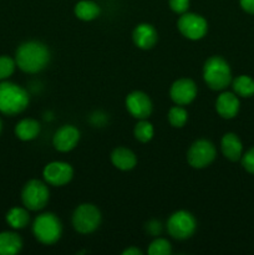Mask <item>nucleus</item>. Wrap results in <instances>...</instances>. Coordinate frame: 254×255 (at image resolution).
<instances>
[{"label":"nucleus","mask_w":254,"mask_h":255,"mask_svg":"<svg viewBox=\"0 0 254 255\" xmlns=\"http://www.w3.org/2000/svg\"><path fill=\"white\" fill-rule=\"evenodd\" d=\"M50 51L42 42L27 41L20 45L15 55V62L26 74H36L47 66Z\"/></svg>","instance_id":"nucleus-1"},{"label":"nucleus","mask_w":254,"mask_h":255,"mask_svg":"<svg viewBox=\"0 0 254 255\" xmlns=\"http://www.w3.org/2000/svg\"><path fill=\"white\" fill-rule=\"evenodd\" d=\"M29 105L26 90L12 82L0 84V112L6 116L21 114Z\"/></svg>","instance_id":"nucleus-2"},{"label":"nucleus","mask_w":254,"mask_h":255,"mask_svg":"<svg viewBox=\"0 0 254 255\" xmlns=\"http://www.w3.org/2000/svg\"><path fill=\"white\" fill-rule=\"evenodd\" d=\"M203 79L209 89L214 91L224 90L232 82V71L228 62L221 56H212L203 67Z\"/></svg>","instance_id":"nucleus-3"},{"label":"nucleus","mask_w":254,"mask_h":255,"mask_svg":"<svg viewBox=\"0 0 254 255\" xmlns=\"http://www.w3.org/2000/svg\"><path fill=\"white\" fill-rule=\"evenodd\" d=\"M34 236L40 243L51 246L56 243L62 233L61 222L55 214L44 213L36 217L32 226Z\"/></svg>","instance_id":"nucleus-4"},{"label":"nucleus","mask_w":254,"mask_h":255,"mask_svg":"<svg viewBox=\"0 0 254 255\" xmlns=\"http://www.w3.org/2000/svg\"><path fill=\"white\" fill-rule=\"evenodd\" d=\"M101 223V212L90 203L81 204L72 214V226L81 234H90L96 231Z\"/></svg>","instance_id":"nucleus-5"},{"label":"nucleus","mask_w":254,"mask_h":255,"mask_svg":"<svg viewBox=\"0 0 254 255\" xmlns=\"http://www.w3.org/2000/svg\"><path fill=\"white\" fill-rule=\"evenodd\" d=\"M21 199L27 209L40 211L45 208L49 202V189L44 182L39 179H31L22 188Z\"/></svg>","instance_id":"nucleus-6"},{"label":"nucleus","mask_w":254,"mask_h":255,"mask_svg":"<svg viewBox=\"0 0 254 255\" xmlns=\"http://www.w3.org/2000/svg\"><path fill=\"white\" fill-rule=\"evenodd\" d=\"M196 219L189 212L178 211L169 217L167 222V231L173 238L184 241L193 236L196 231Z\"/></svg>","instance_id":"nucleus-7"},{"label":"nucleus","mask_w":254,"mask_h":255,"mask_svg":"<svg viewBox=\"0 0 254 255\" xmlns=\"http://www.w3.org/2000/svg\"><path fill=\"white\" fill-rule=\"evenodd\" d=\"M216 158V147L208 139H198L189 147L187 161L193 168H204Z\"/></svg>","instance_id":"nucleus-8"},{"label":"nucleus","mask_w":254,"mask_h":255,"mask_svg":"<svg viewBox=\"0 0 254 255\" xmlns=\"http://www.w3.org/2000/svg\"><path fill=\"white\" fill-rule=\"evenodd\" d=\"M178 30L184 37L189 40H199L207 34L208 24L201 15L184 12L177 22Z\"/></svg>","instance_id":"nucleus-9"},{"label":"nucleus","mask_w":254,"mask_h":255,"mask_svg":"<svg viewBox=\"0 0 254 255\" xmlns=\"http://www.w3.org/2000/svg\"><path fill=\"white\" fill-rule=\"evenodd\" d=\"M42 176H44L45 181L51 186H65L74 177V169L66 162H51V163L45 166Z\"/></svg>","instance_id":"nucleus-10"},{"label":"nucleus","mask_w":254,"mask_h":255,"mask_svg":"<svg viewBox=\"0 0 254 255\" xmlns=\"http://www.w3.org/2000/svg\"><path fill=\"white\" fill-rule=\"evenodd\" d=\"M172 101L178 106L189 105L197 96V86L192 80L179 79L172 84L169 90Z\"/></svg>","instance_id":"nucleus-11"},{"label":"nucleus","mask_w":254,"mask_h":255,"mask_svg":"<svg viewBox=\"0 0 254 255\" xmlns=\"http://www.w3.org/2000/svg\"><path fill=\"white\" fill-rule=\"evenodd\" d=\"M126 107L129 114L138 120H144L152 114V101L144 92L133 91L126 97Z\"/></svg>","instance_id":"nucleus-12"},{"label":"nucleus","mask_w":254,"mask_h":255,"mask_svg":"<svg viewBox=\"0 0 254 255\" xmlns=\"http://www.w3.org/2000/svg\"><path fill=\"white\" fill-rule=\"evenodd\" d=\"M80 139V131L71 125L60 127L54 134L52 143L59 152H69L77 146Z\"/></svg>","instance_id":"nucleus-13"},{"label":"nucleus","mask_w":254,"mask_h":255,"mask_svg":"<svg viewBox=\"0 0 254 255\" xmlns=\"http://www.w3.org/2000/svg\"><path fill=\"white\" fill-rule=\"evenodd\" d=\"M134 45L142 50H148L156 45L158 35L156 29L149 24H139L134 27L132 34Z\"/></svg>","instance_id":"nucleus-14"},{"label":"nucleus","mask_w":254,"mask_h":255,"mask_svg":"<svg viewBox=\"0 0 254 255\" xmlns=\"http://www.w3.org/2000/svg\"><path fill=\"white\" fill-rule=\"evenodd\" d=\"M216 110L223 119H233L239 111V100L232 92H223L216 101Z\"/></svg>","instance_id":"nucleus-15"},{"label":"nucleus","mask_w":254,"mask_h":255,"mask_svg":"<svg viewBox=\"0 0 254 255\" xmlns=\"http://www.w3.org/2000/svg\"><path fill=\"white\" fill-rule=\"evenodd\" d=\"M222 152H223L224 157L228 158L229 161L236 162L242 157V152H243V144H242L241 139L236 133H226L222 138L221 142Z\"/></svg>","instance_id":"nucleus-16"},{"label":"nucleus","mask_w":254,"mask_h":255,"mask_svg":"<svg viewBox=\"0 0 254 255\" xmlns=\"http://www.w3.org/2000/svg\"><path fill=\"white\" fill-rule=\"evenodd\" d=\"M111 162L117 169L129 171V169L134 168L137 163V158L136 154L131 149L119 147V148L114 149V152L111 153Z\"/></svg>","instance_id":"nucleus-17"},{"label":"nucleus","mask_w":254,"mask_h":255,"mask_svg":"<svg viewBox=\"0 0 254 255\" xmlns=\"http://www.w3.org/2000/svg\"><path fill=\"white\" fill-rule=\"evenodd\" d=\"M22 248V241L16 233L2 232L0 233V255L17 254Z\"/></svg>","instance_id":"nucleus-18"},{"label":"nucleus","mask_w":254,"mask_h":255,"mask_svg":"<svg viewBox=\"0 0 254 255\" xmlns=\"http://www.w3.org/2000/svg\"><path fill=\"white\" fill-rule=\"evenodd\" d=\"M40 133V124L36 120L24 119L15 127V134L21 141H31Z\"/></svg>","instance_id":"nucleus-19"},{"label":"nucleus","mask_w":254,"mask_h":255,"mask_svg":"<svg viewBox=\"0 0 254 255\" xmlns=\"http://www.w3.org/2000/svg\"><path fill=\"white\" fill-rule=\"evenodd\" d=\"M100 11L101 10H100L99 5L90 0H82L75 5V15L84 21H91V20L96 19L100 15Z\"/></svg>","instance_id":"nucleus-20"},{"label":"nucleus","mask_w":254,"mask_h":255,"mask_svg":"<svg viewBox=\"0 0 254 255\" xmlns=\"http://www.w3.org/2000/svg\"><path fill=\"white\" fill-rule=\"evenodd\" d=\"M29 213L26 209L19 208V207L11 208L6 214V222L14 229L25 228L29 223Z\"/></svg>","instance_id":"nucleus-21"},{"label":"nucleus","mask_w":254,"mask_h":255,"mask_svg":"<svg viewBox=\"0 0 254 255\" xmlns=\"http://www.w3.org/2000/svg\"><path fill=\"white\" fill-rule=\"evenodd\" d=\"M233 90L242 97H251L254 95V80L247 75H241L233 81Z\"/></svg>","instance_id":"nucleus-22"},{"label":"nucleus","mask_w":254,"mask_h":255,"mask_svg":"<svg viewBox=\"0 0 254 255\" xmlns=\"http://www.w3.org/2000/svg\"><path fill=\"white\" fill-rule=\"evenodd\" d=\"M133 134L136 137V139H138L142 143H147V142L151 141L153 138L154 134V128L152 126L151 122L146 121V119L141 120L139 122H137V125L134 126Z\"/></svg>","instance_id":"nucleus-23"},{"label":"nucleus","mask_w":254,"mask_h":255,"mask_svg":"<svg viewBox=\"0 0 254 255\" xmlns=\"http://www.w3.org/2000/svg\"><path fill=\"white\" fill-rule=\"evenodd\" d=\"M187 120H188V114L186 110L181 106H174L169 110L168 112V121L176 128H181L186 125Z\"/></svg>","instance_id":"nucleus-24"},{"label":"nucleus","mask_w":254,"mask_h":255,"mask_svg":"<svg viewBox=\"0 0 254 255\" xmlns=\"http://www.w3.org/2000/svg\"><path fill=\"white\" fill-rule=\"evenodd\" d=\"M172 253V247L167 239L157 238L149 244L148 254L149 255H169Z\"/></svg>","instance_id":"nucleus-25"},{"label":"nucleus","mask_w":254,"mask_h":255,"mask_svg":"<svg viewBox=\"0 0 254 255\" xmlns=\"http://www.w3.org/2000/svg\"><path fill=\"white\" fill-rule=\"evenodd\" d=\"M16 62L9 56H0V81L12 75Z\"/></svg>","instance_id":"nucleus-26"},{"label":"nucleus","mask_w":254,"mask_h":255,"mask_svg":"<svg viewBox=\"0 0 254 255\" xmlns=\"http://www.w3.org/2000/svg\"><path fill=\"white\" fill-rule=\"evenodd\" d=\"M169 7L177 14H184L189 7V0H169Z\"/></svg>","instance_id":"nucleus-27"},{"label":"nucleus","mask_w":254,"mask_h":255,"mask_svg":"<svg viewBox=\"0 0 254 255\" xmlns=\"http://www.w3.org/2000/svg\"><path fill=\"white\" fill-rule=\"evenodd\" d=\"M242 163H243L244 169L247 172L254 174V147L244 154L243 159H242Z\"/></svg>","instance_id":"nucleus-28"},{"label":"nucleus","mask_w":254,"mask_h":255,"mask_svg":"<svg viewBox=\"0 0 254 255\" xmlns=\"http://www.w3.org/2000/svg\"><path fill=\"white\" fill-rule=\"evenodd\" d=\"M239 1H241V6L243 7L244 11L254 14V0H239Z\"/></svg>","instance_id":"nucleus-29"},{"label":"nucleus","mask_w":254,"mask_h":255,"mask_svg":"<svg viewBox=\"0 0 254 255\" xmlns=\"http://www.w3.org/2000/svg\"><path fill=\"white\" fill-rule=\"evenodd\" d=\"M122 254H124V255H142V252L139 251L138 248H134V247H129V248L125 249V251L122 252Z\"/></svg>","instance_id":"nucleus-30"},{"label":"nucleus","mask_w":254,"mask_h":255,"mask_svg":"<svg viewBox=\"0 0 254 255\" xmlns=\"http://www.w3.org/2000/svg\"><path fill=\"white\" fill-rule=\"evenodd\" d=\"M0 131H1V121H0Z\"/></svg>","instance_id":"nucleus-31"}]
</instances>
